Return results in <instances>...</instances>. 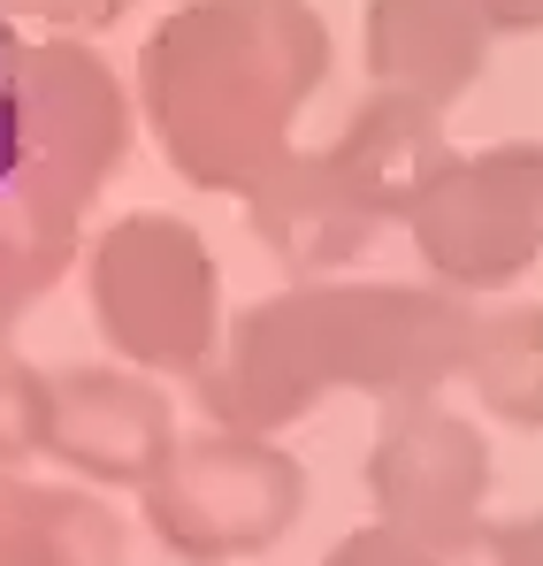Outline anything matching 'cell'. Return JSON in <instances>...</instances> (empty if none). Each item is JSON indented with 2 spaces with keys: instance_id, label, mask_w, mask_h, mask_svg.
<instances>
[{
  "instance_id": "obj_8",
  "label": "cell",
  "mask_w": 543,
  "mask_h": 566,
  "mask_svg": "<svg viewBox=\"0 0 543 566\" xmlns=\"http://www.w3.org/2000/svg\"><path fill=\"white\" fill-rule=\"evenodd\" d=\"M177 406L169 390L138 368H92L62 360L46 368V406H39V460L70 468L92 490H146L154 468L177 452Z\"/></svg>"
},
{
  "instance_id": "obj_16",
  "label": "cell",
  "mask_w": 543,
  "mask_h": 566,
  "mask_svg": "<svg viewBox=\"0 0 543 566\" xmlns=\"http://www.w3.org/2000/svg\"><path fill=\"white\" fill-rule=\"evenodd\" d=\"M54 283H62V269H54V261H46V253H39L23 230L0 214V353H8L15 322H23V314H31V306H39Z\"/></svg>"
},
{
  "instance_id": "obj_19",
  "label": "cell",
  "mask_w": 543,
  "mask_h": 566,
  "mask_svg": "<svg viewBox=\"0 0 543 566\" xmlns=\"http://www.w3.org/2000/svg\"><path fill=\"white\" fill-rule=\"evenodd\" d=\"M490 566H543V513L490 521Z\"/></svg>"
},
{
  "instance_id": "obj_15",
  "label": "cell",
  "mask_w": 543,
  "mask_h": 566,
  "mask_svg": "<svg viewBox=\"0 0 543 566\" xmlns=\"http://www.w3.org/2000/svg\"><path fill=\"white\" fill-rule=\"evenodd\" d=\"M39 406H46V368L0 353V474L39 460Z\"/></svg>"
},
{
  "instance_id": "obj_12",
  "label": "cell",
  "mask_w": 543,
  "mask_h": 566,
  "mask_svg": "<svg viewBox=\"0 0 543 566\" xmlns=\"http://www.w3.org/2000/svg\"><path fill=\"white\" fill-rule=\"evenodd\" d=\"M123 552L130 528L100 490L0 474V566H123Z\"/></svg>"
},
{
  "instance_id": "obj_10",
  "label": "cell",
  "mask_w": 543,
  "mask_h": 566,
  "mask_svg": "<svg viewBox=\"0 0 543 566\" xmlns=\"http://www.w3.org/2000/svg\"><path fill=\"white\" fill-rule=\"evenodd\" d=\"M367 77L375 93L421 99V107H452L459 93H474V77L490 70L498 31L482 23L474 0H367Z\"/></svg>"
},
{
  "instance_id": "obj_13",
  "label": "cell",
  "mask_w": 543,
  "mask_h": 566,
  "mask_svg": "<svg viewBox=\"0 0 543 566\" xmlns=\"http://www.w3.org/2000/svg\"><path fill=\"white\" fill-rule=\"evenodd\" d=\"M467 390L482 398L490 421L543 437V306H474V337H467Z\"/></svg>"
},
{
  "instance_id": "obj_5",
  "label": "cell",
  "mask_w": 543,
  "mask_h": 566,
  "mask_svg": "<svg viewBox=\"0 0 543 566\" xmlns=\"http://www.w3.org/2000/svg\"><path fill=\"white\" fill-rule=\"evenodd\" d=\"M138 513L154 544L184 566H230L275 552L306 513V468L275 437L199 429L177 437V452L138 490Z\"/></svg>"
},
{
  "instance_id": "obj_17",
  "label": "cell",
  "mask_w": 543,
  "mask_h": 566,
  "mask_svg": "<svg viewBox=\"0 0 543 566\" xmlns=\"http://www.w3.org/2000/svg\"><path fill=\"white\" fill-rule=\"evenodd\" d=\"M23 31L0 23V191L15 185V161H23Z\"/></svg>"
},
{
  "instance_id": "obj_2",
  "label": "cell",
  "mask_w": 543,
  "mask_h": 566,
  "mask_svg": "<svg viewBox=\"0 0 543 566\" xmlns=\"http://www.w3.org/2000/svg\"><path fill=\"white\" fill-rule=\"evenodd\" d=\"M330 62L314 0H177L138 46V115L191 191L246 199L299 146Z\"/></svg>"
},
{
  "instance_id": "obj_4",
  "label": "cell",
  "mask_w": 543,
  "mask_h": 566,
  "mask_svg": "<svg viewBox=\"0 0 543 566\" xmlns=\"http://www.w3.org/2000/svg\"><path fill=\"white\" fill-rule=\"evenodd\" d=\"M85 306L100 345L138 376H199L222 345V261L169 207L115 214L85 245Z\"/></svg>"
},
{
  "instance_id": "obj_6",
  "label": "cell",
  "mask_w": 543,
  "mask_h": 566,
  "mask_svg": "<svg viewBox=\"0 0 543 566\" xmlns=\"http://www.w3.org/2000/svg\"><path fill=\"white\" fill-rule=\"evenodd\" d=\"M406 238L429 283L452 298L513 291L543 261V146L521 138V146L452 154V169L414 207Z\"/></svg>"
},
{
  "instance_id": "obj_9",
  "label": "cell",
  "mask_w": 543,
  "mask_h": 566,
  "mask_svg": "<svg viewBox=\"0 0 543 566\" xmlns=\"http://www.w3.org/2000/svg\"><path fill=\"white\" fill-rule=\"evenodd\" d=\"M452 130H445V115L437 107H421V99H398V93H367L353 115H345V130L322 146V161L345 177V191L361 199L367 214H375V230H390V222H414V207L429 199V185L452 169Z\"/></svg>"
},
{
  "instance_id": "obj_18",
  "label": "cell",
  "mask_w": 543,
  "mask_h": 566,
  "mask_svg": "<svg viewBox=\"0 0 543 566\" xmlns=\"http://www.w3.org/2000/svg\"><path fill=\"white\" fill-rule=\"evenodd\" d=\"M15 15L54 23V31L70 39V31H107V23H123L130 0H0V23H15Z\"/></svg>"
},
{
  "instance_id": "obj_1",
  "label": "cell",
  "mask_w": 543,
  "mask_h": 566,
  "mask_svg": "<svg viewBox=\"0 0 543 566\" xmlns=\"http://www.w3.org/2000/svg\"><path fill=\"white\" fill-rule=\"evenodd\" d=\"M474 306L437 283H283L222 322L215 360L191 376L207 429L275 437L322 398L361 390L375 406L437 398L467 368Z\"/></svg>"
},
{
  "instance_id": "obj_14",
  "label": "cell",
  "mask_w": 543,
  "mask_h": 566,
  "mask_svg": "<svg viewBox=\"0 0 543 566\" xmlns=\"http://www.w3.org/2000/svg\"><path fill=\"white\" fill-rule=\"evenodd\" d=\"M322 566H490V521H482L467 544H421V536H406V528L367 521L353 536H337Z\"/></svg>"
},
{
  "instance_id": "obj_7",
  "label": "cell",
  "mask_w": 543,
  "mask_h": 566,
  "mask_svg": "<svg viewBox=\"0 0 543 566\" xmlns=\"http://www.w3.org/2000/svg\"><path fill=\"white\" fill-rule=\"evenodd\" d=\"M367 497L383 528L421 544H467L490 505V444L445 398H398L367 444Z\"/></svg>"
},
{
  "instance_id": "obj_3",
  "label": "cell",
  "mask_w": 543,
  "mask_h": 566,
  "mask_svg": "<svg viewBox=\"0 0 543 566\" xmlns=\"http://www.w3.org/2000/svg\"><path fill=\"white\" fill-rule=\"evenodd\" d=\"M130 123L138 107L123 93V77L100 62V46L85 39L23 46V161H15V185L0 191V214L54 269L77 261L92 199L130 154Z\"/></svg>"
},
{
  "instance_id": "obj_11",
  "label": "cell",
  "mask_w": 543,
  "mask_h": 566,
  "mask_svg": "<svg viewBox=\"0 0 543 566\" xmlns=\"http://www.w3.org/2000/svg\"><path fill=\"white\" fill-rule=\"evenodd\" d=\"M246 222H253V238L269 245L275 261L291 269V283H330L337 269H353L375 245V214L322 161V146L314 154L291 146L269 177L246 191Z\"/></svg>"
},
{
  "instance_id": "obj_20",
  "label": "cell",
  "mask_w": 543,
  "mask_h": 566,
  "mask_svg": "<svg viewBox=\"0 0 543 566\" xmlns=\"http://www.w3.org/2000/svg\"><path fill=\"white\" fill-rule=\"evenodd\" d=\"M474 8L498 39H536L543 31V0H474Z\"/></svg>"
}]
</instances>
